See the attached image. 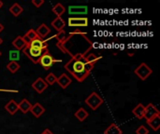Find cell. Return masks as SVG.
Masks as SVG:
<instances>
[{"label":"cell","instance_id":"1","mask_svg":"<svg viewBox=\"0 0 160 134\" xmlns=\"http://www.w3.org/2000/svg\"><path fill=\"white\" fill-rule=\"evenodd\" d=\"M56 47L71 58L85 57L93 49V42L87 36L86 33L81 30H75L69 33L64 41L57 42Z\"/></svg>","mask_w":160,"mask_h":134},{"label":"cell","instance_id":"2","mask_svg":"<svg viewBox=\"0 0 160 134\" xmlns=\"http://www.w3.org/2000/svg\"><path fill=\"white\" fill-rule=\"evenodd\" d=\"M65 69L72 75L78 82H82L90 76L94 67L86 62L84 57H74L65 64Z\"/></svg>","mask_w":160,"mask_h":134},{"label":"cell","instance_id":"3","mask_svg":"<svg viewBox=\"0 0 160 134\" xmlns=\"http://www.w3.org/2000/svg\"><path fill=\"white\" fill-rule=\"evenodd\" d=\"M49 51V49H45V50H42V49H34V48H31L29 46H26L23 49H22V52L25 56L28 57V59L35 64L38 63L40 58Z\"/></svg>","mask_w":160,"mask_h":134},{"label":"cell","instance_id":"4","mask_svg":"<svg viewBox=\"0 0 160 134\" xmlns=\"http://www.w3.org/2000/svg\"><path fill=\"white\" fill-rule=\"evenodd\" d=\"M85 104L92 109V110H97L100 105L103 104L104 100L102 97H100L97 92H92L86 99H85Z\"/></svg>","mask_w":160,"mask_h":134},{"label":"cell","instance_id":"5","mask_svg":"<svg viewBox=\"0 0 160 134\" xmlns=\"http://www.w3.org/2000/svg\"><path fill=\"white\" fill-rule=\"evenodd\" d=\"M135 75L140 77L142 80H146L153 73V70L145 63V62H142L135 70H134Z\"/></svg>","mask_w":160,"mask_h":134},{"label":"cell","instance_id":"6","mask_svg":"<svg viewBox=\"0 0 160 134\" xmlns=\"http://www.w3.org/2000/svg\"><path fill=\"white\" fill-rule=\"evenodd\" d=\"M69 27H86L88 26V18L86 17H70L68 20Z\"/></svg>","mask_w":160,"mask_h":134},{"label":"cell","instance_id":"7","mask_svg":"<svg viewBox=\"0 0 160 134\" xmlns=\"http://www.w3.org/2000/svg\"><path fill=\"white\" fill-rule=\"evenodd\" d=\"M60 62V61H57V60H54V58L50 54V51H48L47 53H45L39 60L38 63L45 69V70H49L54 62Z\"/></svg>","mask_w":160,"mask_h":134},{"label":"cell","instance_id":"8","mask_svg":"<svg viewBox=\"0 0 160 134\" xmlns=\"http://www.w3.org/2000/svg\"><path fill=\"white\" fill-rule=\"evenodd\" d=\"M157 116H160L159 110L157 108V106H155L153 104H149L147 106H145V110H144V115H143V118L146 119V121L154 118Z\"/></svg>","mask_w":160,"mask_h":134},{"label":"cell","instance_id":"9","mask_svg":"<svg viewBox=\"0 0 160 134\" xmlns=\"http://www.w3.org/2000/svg\"><path fill=\"white\" fill-rule=\"evenodd\" d=\"M32 88H33L38 93L41 94V93H43L44 90L48 88V85H47V83L44 81L43 78L38 77V78H37V79L33 82Z\"/></svg>","mask_w":160,"mask_h":134},{"label":"cell","instance_id":"10","mask_svg":"<svg viewBox=\"0 0 160 134\" xmlns=\"http://www.w3.org/2000/svg\"><path fill=\"white\" fill-rule=\"evenodd\" d=\"M88 12L87 6H69L68 13L69 15H85Z\"/></svg>","mask_w":160,"mask_h":134},{"label":"cell","instance_id":"11","mask_svg":"<svg viewBox=\"0 0 160 134\" xmlns=\"http://www.w3.org/2000/svg\"><path fill=\"white\" fill-rule=\"evenodd\" d=\"M28 46L31 47V48L37 49H42V50L48 49V43L45 40L39 38V37H38L35 40H33Z\"/></svg>","mask_w":160,"mask_h":134},{"label":"cell","instance_id":"12","mask_svg":"<svg viewBox=\"0 0 160 134\" xmlns=\"http://www.w3.org/2000/svg\"><path fill=\"white\" fill-rule=\"evenodd\" d=\"M71 82H72L71 78H70L68 75H66V74H62L60 76L57 77V80H56V83H57L63 90L67 89V88L71 84Z\"/></svg>","mask_w":160,"mask_h":134},{"label":"cell","instance_id":"13","mask_svg":"<svg viewBox=\"0 0 160 134\" xmlns=\"http://www.w3.org/2000/svg\"><path fill=\"white\" fill-rule=\"evenodd\" d=\"M29 112H31V114H32L35 118H40V117L44 114L45 108H44L39 103H36L35 104H32L31 109H30Z\"/></svg>","mask_w":160,"mask_h":134},{"label":"cell","instance_id":"14","mask_svg":"<svg viewBox=\"0 0 160 134\" xmlns=\"http://www.w3.org/2000/svg\"><path fill=\"white\" fill-rule=\"evenodd\" d=\"M36 33H37V35H38V37L42 39V38L46 37V36L51 33V29H50L45 23H41V24L38 27V29L36 30Z\"/></svg>","mask_w":160,"mask_h":134},{"label":"cell","instance_id":"15","mask_svg":"<svg viewBox=\"0 0 160 134\" xmlns=\"http://www.w3.org/2000/svg\"><path fill=\"white\" fill-rule=\"evenodd\" d=\"M5 109L6 111L10 115V116H13L15 115L18 110H19V107H18V104L14 101V100H10L6 105H5Z\"/></svg>","mask_w":160,"mask_h":134},{"label":"cell","instance_id":"16","mask_svg":"<svg viewBox=\"0 0 160 134\" xmlns=\"http://www.w3.org/2000/svg\"><path fill=\"white\" fill-rule=\"evenodd\" d=\"M52 26L57 31V32H60L62 30H64L65 26H66V22L65 21L61 18V17H56L52 22H51Z\"/></svg>","mask_w":160,"mask_h":134},{"label":"cell","instance_id":"17","mask_svg":"<svg viewBox=\"0 0 160 134\" xmlns=\"http://www.w3.org/2000/svg\"><path fill=\"white\" fill-rule=\"evenodd\" d=\"M31 103L27 100V99H22L19 104H18V107H19V110L22 113V114H27L30 109H31Z\"/></svg>","mask_w":160,"mask_h":134},{"label":"cell","instance_id":"18","mask_svg":"<svg viewBox=\"0 0 160 134\" xmlns=\"http://www.w3.org/2000/svg\"><path fill=\"white\" fill-rule=\"evenodd\" d=\"M38 35H37V33H36V30H34V29H30L29 31H27L26 33H25V35L22 36V39L24 40V42L27 44V45H29L33 40H35L36 38H38Z\"/></svg>","mask_w":160,"mask_h":134},{"label":"cell","instance_id":"19","mask_svg":"<svg viewBox=\"0 0 160 134\" xmlns=\"http://www.w3.org/2000/svg\"><path fill=\"white\" fill-rule=\"evenodd\" d=\"M12 46L16 49V50H22L26 46H28L25 42H24V40L22 39V36H20V35H18L13 41H12Z\"/></svg>","mask_w":160,"mask_h":134},{"label":"cell","instance_id":"20","mask_svg":"<svg viewBox=\"0 0 160 134\" xmlns=\"http://www.w3.org/2000/svg\"><path fill=\"white\" fill-rule=\"evenodd\" d=\"M84 58H85L86 62H87L89 65H91L92 67H94L95 64L102 58V56H97L95 53H88Z\"/></svg>","mask_w":160,"mask_h":134},{"label":"cell","instance_id":"21","mask_svg":"<svg viewBox=\"0 0 160 134\" xmlns=\"http://www.w3.org/2000/svg\"><path fill=\"white\" fill-rule=\"evenodd\" d=\"M144 110H145V106L142 104H139L133 110L132 113L133 115L138 118V119H142L143 118V115H144Z\"/></svg>","mask_w":160,"mask_h":134},{"label":"cell","instance_id":"22","mask_svg":"<svg viewBox=\"0 0 160 134\" xmlns=\"http://www.w3.org/2000/svg\"><path fill=\"white\" fill-rule=\"evenodd\" d=\"M74 116H75V118H76L79 121L82 122V121H84V120L88 118L89 114H88V112H87L84 108L81 107V108H79V109L75 112Z\"/></svg>","mask_w":160,"mask_h":134},{"label":"cell","instance_id":"23","mask_svg":"<svg viewBox=\"0 0 160 134\" xmlns=\"http://www.w3.org/2000/svg\"><path fill=\"white\" fill-rule=\"evenodd\" d=\"M23 11V8L22 7V6L18 3H14L10 7H9V12L11 13V15H13L14 17H18L19 15L22 14V12Z\"/></svg>","mask_w":160,"mask_h":134},{"label":"cell","instance_id":"24","mask_svg":"<svg viewBox=\"0 0 160 134\" xmlns=\"http://www.w3.org/2000/svg\"><path fill=\"white\" fill-rule=\"evenodd\" d=\"M147 124L152 128L153 131L158 132L160 128V116H157L154 118L147 121Z\"/></svg>","mask_w":160,"mask_h":134},{"label":"cell","instance_id":"25","mask_svg":"<svg viewBox=\"0 0 160 134\" xmlns=\"http://www.w3.org/2000/svg\"><path fill=\"white\" fill-rule=\"evenodd\" d=\"M104 134H123V132L115 123H112L105 130Z\"/></svg>","mask_w":160,"mask_h":134},{"label":"cell","instance_id":"26","mask_svg":"<svg viewBox=\"0 0 160 134\" xmlns=\"http://www.w3.org/2000/svg\"><path fill=\"white\" fill-rule=\"evenodd\" d=\"M52 11L56 15V17H61L65 11H66V7L61 4V3H57L52 8Z\"/></svg>","mask_w":160,"mask_h":134},{"label":"cell","instance_id":"27","mask_svg":"<svg viewBox=\"0 0 160 134\" xmlns=\"http://www.w3.org/2000/svg\"><path fill=\"white\" fill-rule=\"evenodd\" d=\"M20 64L17 62H9L7 64V69L11 73V74H15L17 71H19L20 69Z\"/></svg>","mask_w":160,"mask_h":134},{"label":"cell","instance_id":"28","mask_svg":"<svg viewBox=\"0 0 160 134\" xmlns=\"http://www.w3.org/2000/svg\"><path fill=\"white\" fill-rule=\"evenodd\" d=\"M56 80H57V76L53 74V73H50L46 76L44 81L47 83L48 86H52L53 85L54 83H56Z\"/></svg>","mask_w":160,"mask_h":134},{"label":"cell","instance_id":"29","mask_svg":"<svg viewBox=\"0 0 160 134\" xmlns=\"http://www.w3.org/2000/svg\"><path fill=\"white\" fill-rule=\"evenodd\" d=\"M9 60L10 62H17L20 60V51L16 49H12L9 51Z\"/></svg>","mask_w":160,"mask_h":134},{"label":"cell","instance_id":"30","mask_svg":"<svg viewBox=\"0 0 160 134\" xmlns=\"http://www.w3.org/2000/svg\"><path fill=\"white\" fill-rule=\"evenodd\" d=\"M67 36H68V35H67V33L65 32V30H62V31L58 32L57 35H56L54 37L58 40V42H62V41H64V40L66 39Z\"/></svg>","mask_w":160,"mask_h":134},{"label":"cell","instance_id":"31","mask_svg":"<svg viewBox=\"0 0 160 134\" xmlns=\"http://www.w3.org/2000/svg\"><path fill=\"white\" fill-rule=\"evenodd\" d=\"M136 133L137 134H149V131H148V129L145 127V126H143V125H142V126H140L137 130H136Z\"/></svg>","mask_w":160,"mask_h":134},{"label":"cell","instance_id":"32","mask_svg":"<svg viewBox=\"0 0 160 134\" xmlns=\"http://www.w3.org/2000/svg\"><path fill=\"white\" fill-rule=\"evenodd\" d=\"M32 4L36 7H40L44 4V0H32Z\"/></svg>","mask_w":160,"mask_h":134},{"label":"cell","instance_id":"33","mask_svg":"<svg viewBox=\"0 0 160 134\" xmlns=\"http://www.w3.org/2000/svg\"><path fill=\"white\" fill-rule=\"evenodd\" d=\"M41 134H53L49 129H46V130H44L42 132H41Z\"/></svg>","mask_w":160,"mask_h":134},{"label":"cell","instance_id":"34","mask_svg":"<svg viewBox=\"0 0 160 134\" xmlns=\"http://www.w3.org/2000/svg\"><path fill=\"white\" fill-rule=\"evenodd\" d=\"M4 28H5V27H4V25H3V24H2V23L0 22V33H1V32H2V31L4 30Z\"/></svg>","mask_w":160,"mask_h":134},{"label":"cell","instance_id":"35","mask_svg":"<svg viewBox=\"0 0 160 134\" xmlns=\"http://www.w3.org/2000/svg\"><path fill=\"white\" fill-rule=\"evenodd\" d=\"M2 43H3V39H2V38L0 37V45H1Z\"/></svg>","mask_w":160,"mask_h":134},{"label":"cell","instance_id":"36","mask_svg":"<svg viewBox=\"0 0 160 134\" xmlns=\"http://www.w3.org/2000/svg\"><path fill=\"white\" fill-rule=\"evenodd\" d=\"M2 6H3V3H2V2H1V1H0V8H1V7H2Z\"/></svg>","mask_w":160,"mask_h":134},{"label":"cell","instance_id":"37","mask_svg":"<svg viewBox=\"0 0 160 134\" xmlns=\"http://www.w3.org/2000/svg\"><path fill=\"white\" fill-rule=\"evenodd\" d=\"M1 55H2V53H1V51H0V57H1Z\"/></svg>","mask_w":160,"mask_h":134}]
</instances>
